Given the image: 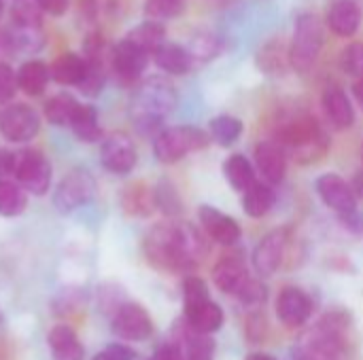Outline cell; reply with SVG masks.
<instances>
[{
  "mask_svg": "<svg viewBox=\"0 0 363 360\" xmlns=\"http://www.w3.org/2000/svg\"><path fill=\"white\" fill-rule=\"evenodd\" d=\"M143 252L149 265L160 272L191 276L208 252V244L196 227L181 221H164L149 229Z\"/></svg>",
  "mask_w": 363,
  "mask_h": 360,
  "instance_id": "1",
  "label": "cell"
},
{
  "mask_svg": "<svg viewBox=\"0 0 363 360\" xmlns=\"http://www.w3.org/2000/svg\"><path fill=\"white\" fill-rule=\"evenodd\" d=\"M179 95L174 85L162 76H149L140 81L130 98V119L136 132L145 136H157L166 117L174 112Z\"/></svg>",
  "mask_w": 363,
  "mask_h": 360,
  "instance_id": "2",
  "label": "cell"
},
{
  "mask_svg": "<svg viewBox=\"0 0 363 360\" xmlns=\"http://www.w3.org/2000/svg\"><path fill=\"white\" fill-rule=\"evenodd\" d=\"M277 142L285 151L289 149L294 159L304 166L321 161L332 146L328 134L311 115H296L285 119V123H281L277 129Z\"/></svg>",
  "mask_w": 363,
  "mask_h": 360,
  "instance_id": "3",
  "label": "cell"
},
{
  "mask_svg": "<svg viewBox=\"0 0 363 360\" xmlns=\"http://www.w3.org/2000/svg\"><path fill=\"white\" fill-rule=\"evenodd\" d=\"M325 45V23L315 13H302L296 19L294 36L289 42V62L291 70L298 74H308L323 51Z\"/></svg>",
  "mask_w": 363,
  "mask_h": 360,
  "instance_id": "4",
  "label": "cell"
},
{
  "mask_svg": "<svg viewBox=\"0 0 363 360\" xmlns=\"http://www.w3.org/2000/svg\"><path fill=\"white\" fill-rule=\"evenodd\" d=\"M208 144H211L208 132L194 125H174V127H164L153 138V155L160 163L172 166L185 159L189 153L204 151Z\"/></svg>",
  "mask_w": 363,
  "mask_h": 360,
  "instance_id": "5",
  "label": "cell"
},
{
  "mask_svg": "<svg viewBox=\"0 0 363 360\" xmlns=\"http://www.w3.org/2000/svg\"><path fill=\"white\" fill-rule=\"evenodd\" d=\"M15 182L36 197H43L51 189L53 180V168L51 161L36 149H23L15 153Z\"/></svg>",
  "mask_w": 363,
  "mask_h": 360,
  "instance_id": "6",
  "label": "cell"
},
{
  "mask_svg": "<svg viewBox=\"0 0 363 360\" xmlns=\"http://www.w3.org/2000/svg\"><path fill=\"white\" fill-rule=\"evenodd\" d=\"M94 195H96L94 176L83 168H74L57 182L51 202L60 214H70V212L87 206L94 199Z\"/></svg>",
  "mask_w": 363,
  "mask_h": 360,
  "instance_id": "7",
  "label": "cell"
},
{
  "mask_svg": "<svg viewBox=\"0 0 363 360\" xmlns=\"http://www.w3.org/2000/svg\"><path fill=\"white\" fill-rule=\"evenodd\" d=\"M111 331L121 342H147L153 335V318L140 303L125 301L111 316Z\"/></svg>",
  "mask_w": 363,
  "mask_h": 360,
  "instance_id": "8",
  "label": "cell"
},
{
  "mask_svg": "<svg viewBox=\"0 0 363 360\" xmlns=\"http://www.w3.org/2000/svg\"><path fill=\"white\" fill-rule=\"evenodd\" d=\"M40 132V117L28 104H9L0 110V136L15 144L34 140Z\"/></svg>",
  "mask_w": 363,
  "mask_h": 360,
  "instance_id": "9",
  "label": "cell"
},
{
  "mask_svg": "<svg viewBox=\"0 0 363 360\" xmlns=\"http://www.w3.org/2000/svg\"><path fill=\"white\" fill-rule=\"evenodd\" d=\"M149 53H145L143 49H138L132 40L121 38L108 53V66L113 76L121 83V85H138L143 72L149 66Z\"/></svg>",
  "mask_w": 363,
  "mask_h": 360,
  "instance_id": "10",
  "label": "cell"
},
{
  "mask_svg": "<svg viewBox=\"0 0 363 360\" xmlns=\"http://www.w3.org/2000/svg\"><path fill=\"white\" fill-rule=\"evenodd\" d=\"M100 163L115 176L130 174L138 163V153L132 138L123 132L106 136L100 144Z\"/></svg>",
  "mask_w": 363,
  "mask_h": 360,
  "instance_id": "11",
  "label": "cell"
},
{
  "mask_svg": "<svg viewBox=\"0 0 363 360\" xmlns=\"http://www.w3.org/2000/svg\"><path fill=\"white\" fill-rule=\"evenodd\" d=\"M315 189H317V195L319 199L332 208L334 212H338L340 216H347V214H353L357 212V195L353 191V187L338 174H323L317 178L315 182Z\"/></svg>",
  "mask_w": 363,
  "mask_h": 360,
  "instance_id": "12",
  "label": "cell"
},
{
  "mask_svg": "<svg viewBox=\"0 0 363 360\" xmlns=\"http://www.w3.org/2000/svg\"><path fill=\"white\" fill-rule=\"evenodd\" d=\"M289 246V231L287 229H274L264 236V240L257 244L253 252V267L259 276H272L283 265L285 252Z\"/></svg>",
  "mask_w": 363,
  "mask_h": 360,
  "instance_id": "13",
  "label": "cell"
},
{
  "mask_svg": "<svg viewBox=\"0 0 363 360\" xmlns=\"http://www.w3.org/2000/svg\"><path fill=\"white\" fill-rule=\"evenodd\" d=\"M313 299L298 286H285L277 297V316L287 329H298L308 323Z\"/></svg>",
  "mask_w": 363,
  "mask_h": 360,
  "instance_id": "14",
  "label": "cell"
},
{
  "mask_svg": "<svg viewBox=\"0 0 363 360\" xmlns=\"http://www.w3.org/2000/svg\"><path fill=\"white\" fill-rule=\"evenodd\" d=\"M200 225L208 240L221 244V246H234L242 238V229L236 219L223 214L221 210L213 206H200L198 210Z\"/></svg>",
  "mask_w": 363,
  "mask_h": 360,
  "instance_id": "15",
  "label": "cell"
},
{
  "mask_svg": "<svg viewBox=\"0 0 363 360\" xmlns=\"http://www.w3.org/2000/svg\"><path fill=\"white\" fill-rule=\"evenodd\" d=\"M321 108L330 121L332 127L336 129H349L353 123H355V108H353V102L351 98L347 95V91L332 83L323 89L321 93Z\"/></svg>",
  "mask_w": 363,
  "mask_h": 360,
  "instance_id": "16",
  "label": "cell"
},
{
  "mask_svg": "<svg viewBox=\"0 0 363 360\" xmlns=\"http://www.w3.org/2000/svg\"><path fill=\"white\" fill-rule=\"evenodd\" d=\"M213 284L225 293V295H240V291L245 289V284L251 280L249 272H247V265L245 261L238 257V255H230V257H223L215 263L213 267Z\"/></svg>",
  "mask_w": 363,
  "mask_h": 360,
  "instance_id": "17",
  "label": "cell"
},
{
  "mask_svg": "<svg viewBox=\"0 0 363 360\" xmlns=\"http://www.w3.org/2000/svg\"><path fill=\"white\" fill-rule=\"evenodd\" d=\"M362 6L355 0H334L328 8L325 25L338 38H351L362 28Z\"/></svg>",
  "mask_w": 363,
  "mask_h": 360,
  "instance_id": "18",
  "label": "cell"
},
{
  "mask_svg": "<svg viewBox=\"0 0 363 360\" xmlns=\"http://www.w3.org/2000/svg\"><path fill=\"white\" fill-rule=\"evenodd\" d=\"M255 163L268 185H279L287 174V151L277 140H264L255 146Z\"/></svg>",
  "mask_w": 363,
  "mask_h": 360,
  "instance_id": "19",
  "label": "cell"
},
{
  "mask_svg": "<svg viewBox=\"0 0 363 360\" xmlns=\"http://www.w3.org/2000/svg\"><path fill=\"white\" fill-rule=\"evenodd\" d=\"M183 318H185V327L191 333H198V335L217 333L223 327V320H225L223 310L213 299L202 301V303L191 306V308H183Z\"/></svg>",
  "mask_w": 363,
  "mask_h": 360,
  "instance_id": "20",
  "label": "cell"
},
{
  "mask_svg": "<svg viewBox=\"0 0 363 360\" xmlns=\"http://www.w3.org/2000/svg\"><path fill=\"white\" fill-rule=\"evenodd\" d=\"M121 210L132 216V219H149L157 204H155V189L149 187L143 180L130 182L128 187H123L121 197H119Z\"/></svg>",
  "mask_w": 363,
  "mask_h": 360,
  "instance_id": "21",
  "label": "cell"
},
{
  "mask_svg": "<svg viewBox=\"0 0 363 360\" xmlns=\"http://www.w3.org/2000/svg\"><path fill=\"white\" fill-rule=\"evenodd\" d=\"M47 346L53 360H85V348L70 325H55L47 335Z\"/></svg>",
  "mask_w": 363,
  "mask_h": 360,
  "instance_id": "22",
  "label": "cell"
},
{
  "mask_svg": "<svg viewBox=\"0 0 363 360\" xmlns=\"http://www.w3.org/2000/svg\"><path fill=\"white\" fill-rule=\"evenodd\" d=\"M255 64L257 68L268 74V76H283L289 68V45L281 38H270L266 40L257 53H255Z\"/></svg>",
  "mask_w": 363,
  "mask_h": 360,
  "instance_id": "23",
  "label": "cell"
},
{
  "mask_svg": "<svg viewBox=\"0 0 363 360\" xmlns=\"http://www.w3.org/2000/svg\"><path fill=\"white\" fill-rule=\"evenodd\" d=\"M49 72H51V79L60 85L81 87L87 74V59L79 53L68 51L53 59V64L49 66Z\"/></svg>",
  "mask_w": 363,
  "mask_h": 360,
  "instance_id": "24",
  "label": "cell"
},
{
  "mask_svg": "<svg viewBox=\"0 0 363 360\" xmlns=\"http://www.w3.org/2000/svg\"><path fill=\"white\" fill-rule=\"evenodd\" d=\"M153 62L160 70L172 76H183L196 66L187 47L179 42H168V40L153 53Z\"/></svg>",
  "mask_w": 363,
  "mask_h": 360,
  "instance_id": "25",
  "label": "cell"
},
{
  "mask_svg": "<svg viewBox=\"0 0 363 360\" xmlns=\"http://www.w3.org/2000/svg\"><path fill=\"white\" fill-rule=\"evenodd\" d=\"M49 79H51L49 66L40 59H28L17 70V87L26 95H32V98H38L45 93Z\"/></svg>",
  "mask_w": 363,
  "mask_h": 360,
  "instance_id": "26",
  "label": "cell"
},
{
  "mask_svg": "<svg viewBox=\"0 0 363 360\" xmlns=\"http://www.w3.org/2000/svg\"><path fill=\"white\" fill-rule=\"evenodd\" d=\"M277 204V191L268 182L255 180L245 193H242V210L251 219H262L266 216Z\"/></svg>",
  "mask_w": 363,
  "mask_h": 360,
  "instance_id": "27",
  "label": "cell"
},
{
  "mask_svg": "<svg viewBox=\"0 0 363 360\" xmlns=\"http://www.w3.org/2000/svg\"><path fill=\"white\" fill-rule=\"evenodd\" d=\"M79 106H81V102L74 95H70V93H55L53 98H49L45 102L43 112H45V119L51 125H57V127H66L68 125L70 127Z\"/></svg>",
  "mask_w": 363,
  "mask_h": 360,
  "instance_id": "28",
  "label": "cell"
},
{
  "mask_svg": "<svg viewBox=\"0 0 363 360\" xmlns=\"http://www.w3.org/2000/svg\"><path fill=\"white\" fill-rule=\"evenodd\" d=\"M187 49L191 53L194 64H208V62L217 59L223 53L225 42H223V38L219 34L208 32V30H202V32H198V34L191 36Z\"/></svg>",
  "mask_w": 363,
  "mask_h": 360,
  "instance_id": "29",
  "label": "cell"
},
{
  "mask_svg": "<svg viewBox=\"0 0 363 360\" xmlns=\"http://www.w3.org/2000/svg\"><path fill=\"white\" fill-rule=\"evenodd\" d=\"M128 40H132L138 49H143L145 53H149L153 57V53L166 42V30L160 21H143L136 28H132L125 36Z\"/></svg>",
  "mask_w": 363,
  "mask_h": 360,
  "instance_id": "30",
  "label": "cell"
},
{
  "mask_svg": "<svg viewBox=\"0 0 363 360\" xmlns=\"http://www.w3.org/2000/svg\"><path fill=\"white\" fill-rule=\"evenodd\" d=\"M70 129L74 132V136L81 140V142H100L102 138V127H100V121H98V110L96 106L91 104H81L72 123H70Z\"/></svg>",
  "mask_w": 363,
  "mask_h": 360,
  "instance_id": "31",
  "label": "cell"
},
{
  "mask_svg": "<svg viewBox=\"0 0 363 360\" xmlns=\"http://www.w3.org/2000/svg\"><path fill=\"white\" fill-rule=\"evenodd\" d=\"M223 174H225V180L230 182V187L238 193H245L255 182V170H253L251 161L240 153L225 159Z\"/></svg>",
  "mask_w": 363,
  "mask_h": 360,
  "instance_id": "32",
  "label": "cell"
},
{
  "mask_svg": "<svg viewBox=\"0 0 363 360\" xmlns=\"http://www.w3.org/2000/svg\"><path fill=\"white\" fill-rule=\"evenodd\" d=\"M242 132H245V125L234 115H217L208 123V136L219 146H232L234 142H238Z\"/></svg>",
  "mask_w": 363,
  "mask_h": 360,
  "instance_id": "33",
  "label": "cell"
},
{
  "mask_svg": "<svg viewBox=\"0 0 363 360\" xmlns=\"http://www.w3.org/2000/svg\"><path fill=\"white\" fill-rule=\"evenodd\" d=\"M28 208V193L15 180H0V216L15 219Z\"/></svg>",
  "mask_w": 363,
  "mask_h": 360,
  "instance_id": "34",
  "label": "cell"
},
{
  "mask_svg": "<svg viewBox=\"0 0 363 360\" xmlns=\"http://www.w3.org/2000/svg\"><path fill=\"white\" fill-rule=\"evenodd\" d=\"M179 344L183 348L185 360H215V342L211 335H198L187 329Z\"/></svg>",
  "mask_w": 363,
  "mask_h": 360,
  "instance_id": "35",
  "label": "cell"
},
{
  "mask_svg": "<svg viewBox=\"0 0 363 360\" xmlns=\"http://www.w3.org/2000/svg\"><path fill=\"white\" fill-rule=\"evenodd\" d=\"M40 15L43 11L38 8L36 0H17L13 4L11 19L15 23V30H40Z\"/></svg>",
  "mask_w": 363,
  "mask_h": 360,
  "instance_id": "36",
  "label": "cell"
},
{
  "mask_svg": "<svg viewBox=\"0 0 363 360\" xmlns=\"http://www.w3.org/2000/svg\"><path fill=\"white\" fill-rule=\"evenodd\" d=\"M187 8V0H145V15L151 21H166L181 17Z\"/></svg>",
  "mask_w": 363,
  "mask_h": 360,
  "instance_id": "37",
  "label": "cell"
},
{
  "mask_svg": "<svg viewBox=\"0 0 363 360\" xmlns=\"http://www.w3.org/2000/svg\"><path fill=\"white\" fill-rule=\"evenodd\" d=\"M155 204L168 219H177L183 212V202L179 197L177 187L170 180H162L155 187Z\"/></svg>",
  "mask_w": 363,
  "mask_h": 360,
  "instance_id": "38",
  "label": "cell"
},
{
  "mask_svg": "<svg viewBox=\"0 0 363 360\" xmlns=\"http://www.w3.org/2000/svg\"><path fill=\"white\" fill-rule=\"evenodd\" d=\"M106 83V66L104 59H87V74L85 81L81 83V91L89 98H96Z\"/></svg>",
  "mask_w": 363,
  "mask_h": 360,
  "instance_id": "39",
  "label": "cell"
},
{
  "mask_svg": "<svg viewBox=\"0 0 363 360\" xmlns=\"http://www.w3.org/2000/svg\"><path fill=\"white\" fill-rule=\"evenodd\" d=\"M208 299H211L208 284L200 276L191 274L183 280V308H191V306H198Z\"/></svg>",
  "mask_w": 363,
  "mask_h": 360,
  "instance_id": "40",
  "label": "cell"
},
{
  "mask_svg": "<svg viewBox=\"0 0 363 360\" xmlns=\"http://www.w3.org/2000/svg\"><path fill=\"white\" fill-rule=\"evenodd\" d=\"M340 70L349 76L363 79V42H351L340 53Z\"/></svg>",
  "mask_w": 363,
  "mask_h": 360,
  "instance_id": "41",
  "label": "cell"
},
{
  "mask_svg": "<svg viewBox=\"0 0 363 360\" xmlns=\"http://www.w3.org/2000/svg\"><path fill=\"white\" fill-rule=\"evenodd\" d=\"M17 89V72L9 64H0V104H9Z\"/></svg>",
  "mask_w": 363,
  "mask_h": 360,
  "instance_id": "42",
  "label": "cell"
},
{
  "mask_svg": "<svg viewBox=\"0 0 363 360\" xmlns=\"http://www.w3.org/2000/svg\"><path fill=\"white\" fill-rule=\"evenodd\" d=\"M245 331H247V337L251 339V344H259V342H264L266 339V335H268V323H266V316H264V312L259 314H251L249 318H247V327H245Z\"/></svg>",
  "mask_w": 363,
  "mask_h": 360,
  "instance_id": "43",
  "label": "cell"
},
{
  "mask_svg": "<svg viewBox=\"0 0 363 360\" xmlns=\"http://www.w3.org/2000/svg\"><path fill=\"white\" fill-rule=\"evenodd\" d=\"M136 352L128 346V344H108L106 348H102L98 354H94L91 360H134Z\"/></svg>",
  "mask_w": 363,
  "mask_h": 360,
  "instance_id": "44",
  "label": "cell"
},
{
  "mask_svg": "<svg viewBox=\"0 0 363 360\" xmlns=\"http://www.w3.org/2000/svg\"><path fill=\"white\" fill-rule=\"evenodd\" d=\"M151 360H185V354L179 342H166L153 352Z\"/></svg>",
  "mask_w": 363,
  "mask_h": 360,
  "instance_id": "45",
  "label": "cell"
},
{
  "mask_svg": "<svg viewBox=\"0 0 363 360\" xmlns=\"http://www.w3.org/2000/svg\"><path fill=\"white\" fill-rule=\"evenodd\" d=\"M36 4L43 13H47L51 17H62L68 11L70 0H36Z\"/></svg>",
  "mask_w": 363,
  "mask_h": 360,
  "instance_id": "46",
  "label": "cell"
},
{
  "mask_svg": "<svg viewBox=\"0 0 363 360\" xmlns=\"http://www.w3.org/2000/svg\"><path fill=\"white\" fill-rule=\"evenodd\" d=\"M15 153L9 149H0V180H6L15 172Z\"/></svg>",
  "mask_w": 363,
  "mask_h": 360,
  "instance_id": "47",
  "label": "cell"
},
{
  "mask_svg": "<svg viewBox=\"0 0 363 360\" xmlns=\"http://www.w3.org/2000/svg\"><path fill=\"white\" fill-rule=\"evenodd\" d=\"M351 187H353L355 195L363 199V170H359V172L355 174V178H353V185H351Z\"/></svg>",
  "mask_w": 363,
  "mask_h": 360,
  "instance_id": "48",
  "label": "cell"
},
{
  "mask_svg": "<svg viewBox=\"0 0 363 360\" xmlns=\"http://www.w3.org/2000/svg\"><path fill=\"white\" fill-rule=\"evenodd\" d=\"M353 93H355V98H357V102L363 106V79H359L355 85H353Z\"/></svg>",
  "mask_w": 363,
  "mask_h": 360,
  "instance_id": "49",
  "label": "cell"
},
{
  "mask_svg": "<svg viewBox=\"0 0 363 360\" xmlns=\"http://www.w3.org/2000/svg\"><path fill=\"white\" fill-rule=\"evenodd\" d=\"M245 360H277L272 354H266V352H253V354H249Z\"/></svg>",
  "mask_w": 363,
  "mask_h": 360,
  "instance_id": "50",
  "label": "cell"
},
{
  "mask_svg": "<svg viewBox=\"0 0 363 360\" xmlns=\"http://www.w3.org/2000/svg\"><path fill=\"white\" fill-rule=\"evenodd\" d=\"M2 13H4V0H0V17H2Z\"/></svg>",
  "mask_w": 363,
  "mask_h": 360,
  "instance_id": "51",
  "label": "cell"
},
{
  "mask_svg": "<svg viewBox=\"0 0 363 360\" xmlns=\"http://www.w3.org/2000/svg\"><path fill=\"white\" fill-rule=\"evenodd\" d=\"M4 323V314H2V310H0V325Z\"/></svg>",
  "mask_w": 363,
  "mask_h": 360,
  "instance_id": "52",
  "label": "cell"
},
{
  "mask_svg": "<svg viewBox=\"0 0 363 360\" xmlns=\"http://www.w3.org/2000/svg\"><path fill=\"white\" fill-rule=\"evenodd\" d=\"M362 161H363V146H362Z\"/></svg>",
  "mask_w": 363,
  "mask_h": 360,
  "instance_id": "53",
  "label": "cell"
}]
</instances>
